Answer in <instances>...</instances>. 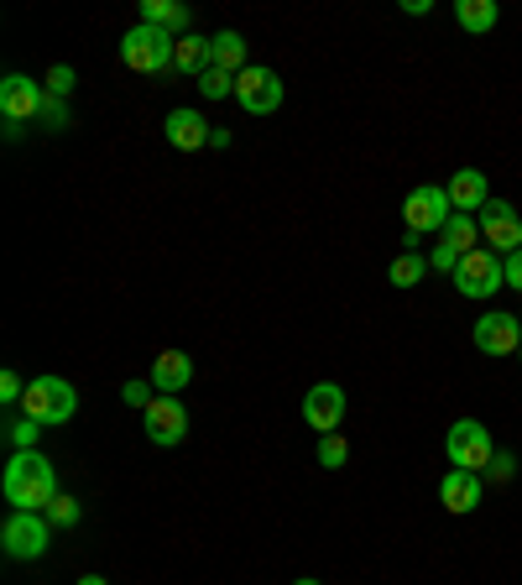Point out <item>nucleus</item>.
I'll use <instances>...</instances> for the list:
<instances>
[{
	"label": "nucleus",
	"mask_w": 522,
	"mask_h": 585,
	"mask_svg": "<svg viewBox=\"0 0 522 585\" xmlns=\"http://www.w3.org/2000/svg\"><path fill=\"white\" fill-rule=\"evenodd\" d=\"M0 492H6V502H11V513H48V502L58 497V470H52L48 455L17 449V455L6 460Z\"/></svg>",
	"instance_id": "f257e3e1"
},
{
	"label": "nucleus",
	"mask_w": 522,
	"mask_h": 585,
	"mask_svg": "<svg viewBox=\"0 0 522 585\" xmlns=\"http://www.w3.org/2000/svg\"><path fill=\"white\" fill-rule=\"evenodd\" d=\"M173 52H178V37L162 32V27H147V21H137L131 32L121 37V63L131 73H168L173 69Z\"/></svg>",
	"instance_id": "f03ea898"
},
{
	"label": "nucleus",
	"mask_w": 522,
	"mask_h": 585,
	"mask_svg": "<svg viewBox=\"0 0 522 585\" xmlns=\"http://www.w3.org/2000/svg\"><path fill=\"white\" fill-rule=\"evenodd\" d=\"M21 414L37 418L42 429L48 424H69L79 414V393H73V381L63 377H32L27 381V397H21Z\"/></svg>",
	"instance_id": "7ed1b4c3"
},
{
	"label": "nucleus",
	"mask_w": 522,
	"mask_h": 585,
	"mask_svg": "<svg viewBox=\"0 0 522 585\" xmlns=\"http://www.w3.org/2000/svg\"><path fill=\"white\" fill-rule=\"evenodd\" d=\"M444 455H450L454 470H486L491 455H496V445H491V434L481 418H454L450 434H444Z\"/></svg>",
	"instance_id": "20e7f679"
},
{
	"label": "nucleus",
	"mask_w": 522,
	"mask_h": 585,
	"mask_svg": "<svg viewBox=\"0 0 522 585\" xmlns=\"http://www.w3.org/2000/svg\"><path fill=\"white\" fill-rule=\"evenodd\" d=\"M0 549L11 559H42L52 549V523L42 513H11L0 528Z\"/></svg>",
	"instance_id": "39448f33"
},
{
	"label": "nucleus",
	"mask_w": 522,
	"mask_h": 585,
	"mask_svg": "<svg viewBox=\"0 0 522 585\" xmlns=\"http://www.w3.org/2000/svg\"><path fill=\"white\" fill-rule=\"evenodd\" d=\"M454 215L450 194L439 189V184H418L408 199H402V230H413V236H429V230H444Z\"/></svg>",
	"instance_id": "423d86ee"
},
{
	"label": "nucleus",
	"mask_w": 522,
	"mask_h": 585,
	"mask_svg": "<svg viewBox=\"0 0 522 585\" xmlns=\"http://www.w3.org/2000/svg\"><path fill=\"white\" fill-rule=\"evenodd\" d=\"M475 236H481V225H475V215H450V225L439 230V246L429 251V267L434 272H450L475 251Z\"/></svg>",
	"instance_id": "0eeeda50"
},
{
	"label": "nucleus",
	"mask_w": 522,
	"mask_h": 585,
	"mask_svg": "<svg viewBox=\"0 0 522 585\" xmlns=\"http://www.w3.org/2000/svg\"><path fill=\"white\" fill-rule=\"evenodd\" d=\"M502 282H506L502 257H496L491 246L486 251H470V257L454 267V292H460V298H491Z\"/></svg>",
	"instance_id": "6e6552de"
},
{
	"label": "nucleus",
	"mask_w": 522,
	"mask_h": 585,
	"mask_svg": "<svg viewBox=\"0 0 522 585\" xmlns=\"http://www.w3.org/2000/svg\"><path fill=\"white\" fill-rule=\"evenodd\" d=\"M235 105H241L245 116H272V110L282 105L278 69H261V63H251L245 73H235Z\"/></svg>",
	"instance_id": "1a4fd4ad"
},
{
	"label": "nucleus",
	"mask_w": 522,
	"mask_h": 585,
	"mask_svg": "<svg viewBox=\"0 0 522 585\" xmlns=\"http://www.w3.org/2000/svg\"><path fill=\"white\" fill-rule=\"evenodd\" d=\"M470 335H475V350H481V356H518L522 350V319L506 309L481 314Z\"/></svg>",
	"instance_id": "9d476101"
},
{
	"label": "nucleus",
	"mask_w": 522,
	"mask_h": 585,
	"mask_svg": "<svg viewBox=\"0 0 522 585\" xmlns=\"http://www.w3.org/2000/svg\"><path fill=\"white\" fill-rule=\"evenodd\" d=\"M475 225H481V236H486V246L496 251V257L522 251V215L506 205V199H491V205L475 215Z\"/></svg>",
	"instance_id": "9b49d317"
},
{
	"label": "nucleus",
	"mask_w": 522,
	"mask_h": 585,
	"mask_svg": "<svg viewBox=\"0 0 522 585\" xmlns=\"http://www.w3.org/2000/svg\"><path fill=\"white\" fill-rule=\"evenodd\" d=\"M141 429H147V439H152V445H183V439H189V408H183V403H178V397H162L157 393L152 397V408H147V414H141Z\"/></svg>",
	"instance_id": "f8f14e48"
},
{
	"label": "nucleus",
	"mask_w": 522,
	"mask_h": 585,
	"mask_svg": "<svg viewBox=\"0 0 522 585\" xmlns=\"http://www.w3.org/2000/svg\"><path fill=\"white\" fill-rule=\"evenodd\" d=\"M42 100H48V89L37 85V79H27V73H6V79H0V116L11 126L37 121V116H42Z\"/></svg>",
	"instance_id": "ddd939ff"
},
{
	"label": "nucleus",
	"mask_w": 522,
	"mask_h": 585,
	"mask_svg": "<svg viewBox=\"0 0 522 585\" xmlns=\"http://www.w3.org/2000/svg\"><path fill=\"white\" fill-rule=\"evenodd\" d=\"M303 424H309L313 434H340V424H345V393H340L334 381L309 387V397H303Z\"/></svg>",
	"instance_id": "4468645a"
},
{
	"label": "nucleus",
	"mask_w": 522,
	"mask_h": 585,
	"mask_svg": "<svg viewBox=\"0 0 522 585\" xmlns=\"http://www.w3.org/2000/svg\"><path fill=\"white\" fill-rule=\"evenodd\" d=\"M439 502H444V513L465 517L475 513L481 502H486V476H475V470H444V482H439Z\"/></svg>",
	"instance_id": "2eb2a0df"
},
{
	"label": "nucleus",
	"mask_w": 522,
	"mask_h": 585,
	"mask_svg": "<svg viewBox=\"0 0 522 585\" xmlns=\"http://www.w3.org/2000/svg\"><path fill=\"white\" fill-rule=\"evenodd\" d=\"M444 194H450L454 215H481V209L491 205V184L481 168H460L450 184H444Z\"/></svg>",
	"instance_id": "dca6fc26"
},
{
	"label": "nucleus",
	"mask_w": 522,
	"mask_h": 585,
	"mask_svg": "<svg viewBox=\"0 0 522 585\" xmlns=\"http://www.w3.org/2000/svg\"><path fill=\"white\" fill-rule=\"evenodd\" d=\"M147 381H152L162 397H178L193 381V356H189V350H157L152 377H147Z\"/></svg>",
	"instance_id": "f3484780"
},
{
	"label": "nucleus",
	"mask_w": 522,
	"mask_h": 585,
	"mask_svg": "<svg viewBox=\"0 0 522 585\" xmlns=\"http://www.w3.org/2000/svg\"><path fill=\"white\" fill-rule=\"evenodd\" d=\"M162 137L173 141L178 152H199V147H209V137H214V126L199 116V110H173L168 121H162Z\"/></svg>",
	"instance_id": "a211bd4d"
},
{
	"label": "nucleus",
	"mask_w": 522,
	"mask_h": 585,
	"mask_svg": "<svg viewBox=\"0 0 522 585\" xmlns=\"http://www.w3.org/2000/svg\"><path fill=\"white\" fill-rule=\"evenodd\" d=\"M141 21H147V27H162V32H173V37H189L193 11L183 0H141Z\"/></svg>",
	"instance_id": "6ab92c4d"
},
{
	"label": "nucleus",
	"mask_w": 522,
	"mask_h": 585,
	"mask_svg": "<svg viewBox=\"0 0 522 585\" xmlns=\"http://www.w3.org/2000/svg\"><path fill=\"white\" fill-rule=\"evenodd\" d=\"M173 69H178V73H189V79H204V73L214 69V52H209V37H199V32L178 37Z\"/></svg>",
	"instance_id": "aec40b11"
},
{
	"label": "nucleus",
	"mask_w": 522,
	"mask_h": 585,
	"mask_svg": "<svg viewBox=\"0 0 522 585\" xmlns=\"http://www.w3.org/2000/svg\"><path fill=\"white\" fill-rule=\"evenodd\" d=\"M454 21H460L470 37H486L491 27L502 21V6H496V0H454Z\"/></svg>",
	"instance_id": "412c9836"
},
{
	"label": "nucleus",
	"mask_w": 522,
	"mask_h": 585,
	"mask_svg": "<svg viewBox=\"0 0 522 585\" xmlns=\"http://www.w3.org/2000/svg\"><path fill=\"white\" fill-rule=\"evenodd\" d=\"M245 48H251V42H245L241 32H214V37H209L214 69H225V73H245V69H251V63H245Z\"/></svg>",
	"instance_id": "4be33fe9"
},
{
	"label": "nucleus",
	"mask_w": 522,
	"mask_h": 585,
	"mask_svg": "<svg viewBox=\"0 0 522 585\" xmlns=\"http://www.w3.org/2000/svg\"><path fill=\"white\" fill-rule=\"evenodd\" d=\"M423 272H429V257H418V251H402V257L387 267L392 288H418V282H423Z\"/></svg>",
	"instance_id": "5701e85b"
},
{
	"label": "nucleus",
	"mask_w": 522,
	"mask_h": 585,
	"mask_svg": "<svg viewBox=\"0 0 522 585\" xmlns=\"http://www.w3.org/2000/svg\"><path fill=\"white\" fill-rule=\"evenodd\" d=\"M37 439H42V424H37V418H11V424H6V445H11V455H17V449H37Z\"/></svg>",
	"instance_id": "b1692460"
},
{
	"label": "nucleus",
	"mask_w": 522,
	"mask_h": 585,
	"mask_svg": "<svg viewBox=\"0 0 522 585\" xmlns=\"http://www.w3.org/2000/svg\"><path fill=\"white\" fill-rule=\"evenodd\" d=\"M313 460L324 465V470H340V465L350 460V445H345V434H319V449H313Z\"/></svg>",
	"instance_id": "393cba45"
},
{
	"label": "nucleus",
	"mask_w": 522,
	"mask_h": 585,
	"mask_svg": "<svg viewBox=\"0 0 522 585\" xmlns=\"http://www.w3.org/2000/svg\"><path fill=\"white\" fill-rule=\"evenodd\" d=\"M199 95H204V100H235V73L209 69L204 79H199Z\"/></svg>",
	"instance_id": "a878e982"
},
{
	"label": "nucleus",
	"mask_w": 522,
	"mask_h": 585,
	"mask_svg": "<svg viewBox=\"0 0 522 585\" xmlns=\"http://www.w3.org/2000/svg\"><path fill=\"white\" fill-rule=\"evenodd\" d=\"M42 89H48L52 100H69L73 89H79V73H73L69 63H52V69H48V79H42Z\"/></svg>",
	"instance_id": "bb28decb"
},
{
	"label": "nucleus",
	"mask_w": 522,
	"mask_h": 585,
	"mask_svg": "<svg viewBox=\"0 0 522 585\" xmlns=\"http://www.w3.org/2000/svg\"><path fill=\"white\" fill-rule=\"evenodd\" d=\"M52 523V528H73V523H79V517H84V507H79V502L73 497H63V492H58V497L48 502V513H42Z\"/></svg>",
	"instance_id": "cd10ccee"
},
{
	"label": "nucleus",
	"mask_w": 522,
	"mask_h": 585,
	"mask_svg": "<svg viewBox=\"0 0 522 585\" xmlns=\"http://www.w3.org/2000/svg\"><path fill=\"white\" fill-rule=\"evenodd\" d=\"M152 397H157V387H152L147 377H141V381H126V387H121V403H126V408H141V414L152 408Z\"/></svg>",
	"instance_id": "c85d7f7f"
},
{
	"label": "nucleus",
	"mask_w": 522,
	"mask_h": 585,
	"mask_svg": "<svg viewBox=\"0 0 522 585\" xmlns=\"http://www.w3.org/2000/svg\"><path fill=\"white\" fill-rule=\"evenodd\" d=\"M37 126H42V131H63V126H69V100H42V116H37Z\"/></svg>",
	"instance_id": "c756f323"
},
{
	"label": "nucleus",
	"mask_w": 522,
	"mask_h": 585,
	"mask_svg": "<svg viewBox=\"0 0 522 585\" xmlns=\"http://www.w3.org/2000/svg\"><path fill=\"white\" fill-rule=\"evenodd\" d=\"M21 397H27V381H21L17 371H0V403H6V408H17Z\"/></svg>",
	"instance_id": "7c9ffc66"
},
{
	"label": "nucleus",
	"mask_w": 522,
	"mask_h": 585,
	"mask_svg": "<svg viewBox=\"0 0 522 585\" xmlns=\"http://www.w3.org/2000/svg\"><path fill=\"white\" fill-rule=\"evenodd\" d=\"M491 482H512V476H518V460H512V455H506V449H496V455H491Z\"/></svg>",
	"instance_id": "2f4dec72"
},
{
	"label": "nucleus",
	"mask_w": 522,
	"mask_h": 585,
	"mask_svg": "<svg viewBox=\"0 0 522 585\" xmlns=\"http://www.w3.org/2000/svg\"><path fill=\"white\" fill-rule=\"evenodd\" d=\"M502 272H506V288H518V292H522V251L502 257Z\"/></svg>",
	"instance_id": "473e14b6"
},
{
	"label": "nucleus",
	"mask_w": 522,
	"mask_h": 585,
	"mask_svg": "<svg viewBox=\"0 0 522 585\" xmlns=\"http://www.w3.org/2000/svg\"><path fill=\"white\" fill-rule=\"evenodd\" d=\"M434 11V0H402V17H429Z\"/></svg>",
	"instance_id": "72a5a7b5"
},
{
	"label": "nucleus",
	"mask_w": 522,
	"mask_h": 585,
	"mask_svg": "<svg viewBox=\"0 0 522 585\" xmlns=\"http://www.w3.org/2000/svg\"><path fill=\"white\" fill-rule=\"evenodd\" d=\"M79 585H110V581H104V575H84V581H79Z\"/></svg>",
	"instance_id": "f704fd0d"
},
{
	"label": "nucleus",
	"mask_w": 522,
	"mask_h": 585,
	"mask_svg": "<svg viewBox=\"0 0 522 585\" xmlns=\"http://www.w3.org/2000/svg\"><path fill=\"white\" fill-rule=\"evenodd\" d=\"M293 585H324V581H313V575H298V581Z\"/></svg>",
	"instance_id": "c9c22d12"
},
{
	"label": "nucleus",
	"mask_w": 522,
	"mask_h": 585,
	"mask_svg": "<svg viewBox=\"0 0 522 585\" xmlns=\"http://www.w3.org/2000/svg\"><path fill=\"white\" fill-rule=\"evenodd\" d=\"M518 361H522V350H518Z\"/></svg>",
	"instance_id": "e433bc0d"
},
{
	"label": "nucleus",
	"mask_w": 522,
	"mask_h": 585,
	"mask_svg": "<svg viewBox=\"0 0 522 585\" xmlns=\"http://www.w3.org/2000/svg\"><path fill=\"white\" fill-rule=\"evenodd\" d=\"M518 319H522V314H518Z\"/></svg>",
	"instance_id": "4c0bfd02"
}]
</instances>
